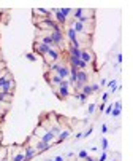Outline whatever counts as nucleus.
Returning <instances> with one entry per match:
<instances>
[{"mask_svg": "<svg viewBox=\"0 0 133 161\" xmlns=\"http://www.w3.org/2000/svg\"><path fill=\"white\" fill-rule=\"evenodd\" d=\"M81 92H83V94H86L87 97L94 94V92H92V88H90V85H84V86L81 88Z\"/></svg>", "mask_w": 133, "mask_h": 161, "instance_id": "obj_17", "label": "nucleus"}, {"mask_svg": "<svg viewBox=\"0 0 133 161\" xmlns=\"http://www.w3.org/2000/svg\"><path fill=\"white\" fill-rule=\"evenodd\" d=\"M2 116H3V113H2V110H0V120H2Z\"/></svg>", "mask_w": 133, "mask_h": 161, "instance_id": "obj_39", "label": "nucleus"}, {"mask_svg": "<svg viewBox=\"0 0 133 161\" xmlns=\"http://www.w3.org/2000/svg\"><path fill=\"white\" fill-rule=\"evenodd\" d=\"M108 139H106V137H101V150L103 152H106V150H108Z\"/></svg>", "mask_w": 133, "mask_h": 161, "instance_id": "obj_23", "label": "nucleus"}, {"mask_svg": "<svg viewBox=\"0 0 133 161\" xmlns=\"http://www.w3.org/2000/svg\"><path fill=\"white\" fill-rule=\"evenodd\" d=\"M56 75H59L62 80H68V77H70V69H68V65L62 64V65H60V69L56 72Z\"/></svg>", "mask_w": 133, "mask_h": 161, "instance_id": "obj_7", "label": "nucleus"}, {"mask_svg": "<svg viewBox=\"0 0 133 161\" xmlns=\"http://www.w3.org/2000/svg\"><path fill=\"white\" fill-rule=\"evenodd\" d=\"M33 15H41L43 18H49L51 16V11L49 10H45V8H33Z\"/></svg>", "mask_w": 133, "mask_h": 161, "instance_id": "obj_14", "label": "nucleus"}, {"mask_svg": "<svg viewBox=\"0 0 133 161\" xmlns=\"http://www.w3.org/2000/svg\"><path fill=\"white\" fill-rule=\"evenodd\" d=\"M90 88H92V92H98L100 91V85H97V83L90 85Z\"/></svg>", "mask_w": 133, "mask_h": 161, "instance_id": "obj_28", "label": "nucleus"}, {"mask_svg": "<svg viewBox=\"0 0 133 161\" xmlns=\"http://www.w3.org/2000/svg\"><path fill=\"white\" fill-rule=\"evenodd\" d=\"M40 140H41V142H46V144H54L56 136H54L52 132H49V131H45L43 136H40Z\"/></svg>", "mask_w": 133, "mask_h": 161, "instance_id": "obj_10", "label": "nucleus"}, {"mask_svg": "<svg viewBox=\"0 0 133 161\" xmlns=\"http://www.w3.org/2000/svg\"><path fill=\"white\" fill-rule=\"evenodd\" d=\"M105 107H106V104H100V105H98V110H100V112H103V110H105Z\"/></svg>", "mask_w": 133, "mask_h": 161, "instance_id": "obj_37", "label": "nucleus"}, {"mask_svg": "<svg viewBox=\"0 0 133 161\" xmlns=\"http://www.w3.org/2000/svg\"><path fill=\"white\" fill-rule=\"evenodd\" d=\"M86 161H97V159H94L92 156H87V158H86Z\"/></svg>", "mask_w": 133, "mask_h": 161, "instance_id": "obj_38", "label": "nucleus"}, {"mask_svg": "<svg viewBox=\"0 0 133 161\" xmlns=\"http://www.w3.org/2000/svg\"><path fill=\"white\" fill-rule=\"evenodd\" d=\"M51 147H52V144H46V142H41V140H38V144L35 145V150H36V153H43V152L49 150Z\"/></svg>", "mask_w": 133, "mask_h": 161, "instance_id": "obj_11", "label": "nucleus"}, {"mask_svg": "<svg viewBox=\"0 0 133 161\" xmlns=\"http://www.w3.org/2000/svg\"><path fill=\"white\" fill-rule=\"evenodd\" d=\"M71 15H73L75 21H76V19H79V18H81V16L84 15V8H76V10H73Z\"/></svg>", "mask_w": 133, "mask_h": 161, "instance_id": "obj_16", "label": "nucleus"}, {"mask_svg": "<svg viewBox=\"0 0 133 161\" xmlns=\"http://www.w3.org/2000/svg\"><path fill=\"white\" fill-rule=\"evenodd\" d=\"M87 156H89V153H87L86 150H81V152L78 153V158H79V159H86Z\"/></svg>", "mask_w": 133, "mask_h": 161, "instance_id": "obj_25", "label": "nucleus"}, {"mask_svg": "<svg viewBox=\"0 0 133 161\" xmlns=\"http://www.w3.org/2000/svg\"><path fill=\"white\" fill-rule=\"evenodd\" d=\"M92 131H94V128H92V126H90V128H89V129H87L86 132H83V137H89V136H90V134H92Z\"/></svg>", "mask_w": 133, "mask_h": 161, "instance_id": "obj_30", "label": "nucleus"}, {"mask_svg": "<svg viewBox=\"0 0 133 161\" xmlns=\"http://www.w3.org/2000/svg\"><path fill=\"white\" fill-rule=\"evenodd\" d=\"M56 94L59 99H66L70 96V88H65V86H57L56 89Z\"/></svg>", "mask_w": 133, "mask_h": 161, "instance_id": "obj_8", "label": "nucleus"}, {"mask_svg": "<svg viewBox=\"0 0 133 161\" xmlns=\"http://www.w3.org/2000/svg\"><path fill=\"white\" fill-rule=\"evenodd\" d=\"M75 96H76V99H78L79 102H81V104H86V102H87V96H86V94H83L81 91H79V92H76Z\"/></svg>", "mask_w": 133, "mask_h": 161, "instance_id": "obj_19", "label": "nucleus"}, {"mask_svg": "<svg viewBox=\"0 0 133 161\" xmlns=\"http://www.w3.org/2000/svg\"><path fill=\"white\" fill-rule=\"evenodd\" d=\"M43 161H46V159H43Z\"/></svg>", "mask_w": 133, "mask_h": 161, "instance_id": "obj_43", "label": "nucleus"}, {"mask_svg": "<svg viewBox=\"0 0 133 161\" xmlns=\"http://www.w3.org/2000/svg\"><path fill=\"white\" fill-rule=\"evenodd\" d=\"M46 61L49 62V64H52V62H57V61H60V53H59V50H56V48H51L48 53H46Z\"/></svg>", "mask_w": 133, "mask_h": 161, "instance_id": "obj_2", "label": "nucleus"}, {"mask_svg": "<svg viewBox=\"0 0 133 161\" xmlns=\"http://www.w3.org/2000/svg\"><path fill=\"white\" fill-rule=\"evenodd\" d=\"M0 104H3V102H0Z\"/></svg>", "mask_w": 133, "mask_h": 161, "instance_id": "obj_42", "label": "nucleus"}, {"mask_svg": "<svg viewBox=\"0 0 133 161\" xmlns=\"http://www.w3.org/2000/svg\"><path fill=\"white\" fill-rule=\"evenodd\" d=\"M49 37L52 38V42H54L56 46H62V43H63V32H62L60 26H57L54 31H51V32H49Z\"/></svg>", "mask_w": 133, "mask_h": 161, "instance_id": "obj_1", "label": "nucleus"}, {"mask_svg": "<svg viewBox=\"0 0 133 161\" xmlns=\"http://www.w3.org/2000/svg\"><path fill=\"white\" fill-rule=\"evenodd\" d=\"M111 161H117V159H111Z\"/></svg>", "mask_w": 133, "mask_h": 161, "instance_id": "obj_41", "label": "nucleus"}, {"mask_svg": "<svg viewBox=\"0 0 133 161\" xmlns=\"http://www.w3.org/2000/svg\"><path fill=\"white\" fill-rule=\"evenodd\" d=\"M59 11H60V15L62 16H65V18H68L71 13H73V10L71 8H59Z\"/></svg>", "mask_w": 133, "mask_h": 161, "instance_id": "obj_20", "label": "nucleus"}, {"mask_svg": "<svg viewBox=\"0 0 133 161\" xmlns=\"http://www.w3.org/2000/svg\"><path fill=\"white\" fill-rule=\"evenodd\" d=\"M109 161H111V159H109Z\"/></svg>", "mask_w": 133, "mask_h": 161, "instance_id": "obj_45", "label": "nucleus"}, {"mask_svg": "<svg viewBox=\"0 0 133 161\" xmlns=\"http://www.w3.org/2000/svg\"><path fill=\"white\" fill-rule=\"evenodd\" d=\"M51 48L48 46V45H45V43H40V42H36L35 40V43H33V51L36 53V54H40V56H46V53L49 51Z\"/></svg>", "mask_w": 133, "mask_h": 161, "instance_id": "obj_3", "label": "nucleus"}, {"mask_svg": "<svg viewBox=\"0 0 133 161\" xmlns=\"http://www.w3.org/2000/svg\"><path fill=\"white\" fill-rule=\"evenodd\" d=\"M106 159H108V153H106V152H103V153L100 155V158H98L97 161H106Z\"/></svg>", "mask_w": 133, "mask_h": 161, "instance_id": "obj_29", "label": "nucleus"}, {"mask_svg": "<svg viewBox=\"0 0 133 161\" xmlns=\"http://www.w3.org/2000/svg\"><path fill=\"white\" fill-rule=\"evenodd\" d=\"M106 131H108V126H106V125H101V134H106Z\"/></svg>", "mask_w": 133, "mask_h": 161, "instance_id": "obj_35", "label": "nucleus"}, {"mask_svg": "<svg viewBox=\"0 0 133 161\" xmlns=\"http://www.w3.org/2000/svg\"><path fill=\"white\" fill-rule=\"evenodd\" d=\"M46 78H48V82H49V85H51V86H59V85H60V82H62V78H60L59 75H56V73H52V77H51V78L46 75Z\"/></svg>", "mask_w": 133, "mask_h": 161, "instance_id": "obj_13", "label": "nucleus"}, {"mask_svg": "<svg viewBox=\"0 0 133 161\" xmlns=\"http://www.w3.org/2000/svg\"><path fill=\"white\" fill-rule=\"evenodd\" d=\"M36 155V150H35V147H32V145H27L24 149V161H30L33 156Z\"/></svg>", "mask_w": 133, "mask_h": 161, "instance_id": "obj_6", "label": "nucleus"}, {"mask_svg": "<svg viewBox=\"0 0 133 161\" xmlns=\"http://www.w3.org/2000/svg\"><path fill=\"white\" fill-rule=\"evenodd\" d=\"M111 94H109V92H103V96H101V104H106V102H108V97H109Z\"/></svg>", "mask_w": 133, "mask_h": 161, "instance_id": "obj_27", "label": "nucleus"}, {"mask_svg": "<svg viewBox=\"0 0 133 161\" xmlns=\"http://www.w3.org/2000/svg\"><path fill=\"white\" fill-rule=\"evenodd\" d=\"M95 110H97V105H95V104H89V107H87V115H94Z\"/></svg>", "mask_w": 133, "mask_h": 161, "instance_id": "obj_21", "label": "nucleus"}, {"mask_svg": "<svg viewBox=\"0 0 133 161\" xmlns=\"http://www.w3.org/2000/svg\"><path fill=\"white\" fill-rule=\"evenodd\" d=\"M87 82H89V73H87V70H78V73H76V83H79V85H87Z\"/></svg>", "mask_w": 133, "mask_h": 161, "instance_id": "obj_5", "label": "nucleus"}, {"mask_svg": "<svg viewBox=\"0 0 133 161\" xmlns=\"http://www.w3.org/2000/svg\"><path fill=\"white\" fill-rule=\"evenodd\" d=\"M0 161H2V159H0Z\"/></svg>", "mask_w": 133, "mask_h": 161, "instance_id": "obj_44", "label": "nucleus"}, {"mask_svg": "<svg viewBox=\"0 0 133 161\" xmlns=\"http://www.w3.org/2000/svg\"><path fill=\"white\" fill-rule=\"evenodd\" d=\"M116 59H117V64H121L122 62V53H119V54L116 56Z\"/></svg>", "mask_w": 133, "mask_h": 161, "instance_id": "obj_33", "label": "nucleus"}, {"mask_svg": "<svg viewBox=\"0 0 133 161\" xmlns=\"http://www.w3.org/2000/svg\"><path fill=\"white\" fill-rule=\"evenodd\" d=\"M111 112H113V104H109L108 107H105V110H103L105 115H111Z\"/></svg>", "mask_w": 133, "mask_h": 161, "instance_id": "obj_26", "label": "nucleus"}, {"mask_svg": "<svg viewBox=\"0 0 133 161\" xmlns=\"http://www.w3.org/2000/svg\"><path fill=\"white\" fill-rule=\"evenodd\" d=\"M59 86H65V88H70V83H68V80H62Z\"/></svg>", "mask_w": 133, "mask_h": 161, "instance_id": "obj_31", "label": "nucleus"}, {"mask_svg": "<svg viewBox=\"0 0 133 161\" xmlns=\"http://www.w3.org/2000/svg\"><path fill=\"white\" fill-rule=\"evenodd\" d=\"M121 109H122V102H121V101L114 102V104H113V112H111V115H113L114 118H117L119 115H121Z\"/></svg>", "mask_w": 133, "mask_h": 161, "instance_id": "obj_12", "label": "nucleus"}, {"mask_svg": "<svg viewBox=\"0 0 133 161\" xmlns=\"http://www.w3.org/2000/svg\"><path fill=\"white\" fill-rule=\"evenodd\" d=\"M71 136V132H70V129H63V131H60V134L56 137V140H54V144H62L63 140H66Z\"/></svg>", "mask_w": 133, "mask_h": 161, "instance_id": "obj_9", "label": "nucleus"}, {"mask_svg": "<svg viewBox=\"0 0 133 161\" xmlns=\"http://www.w3.org/2000/svg\"><path fill=\"white\" fill-rule=\"evenodd\" d=\"M81 61L86 62L87 65H90L94 62V54H92V51H89L86 48H81Z\"/></svg>", "mask_w": 133, "mask_h": 161, "instance_id": "obj_4", "label": "nucleus"}, {"mask_svg": "<svg viewBox=\"0 0 133 161\" xmlns=\"http://www.w3.org/2000/svg\"><path fill=\"white\" fill-rule=\"evenodd\" d=\"M46 161H54V159H46Z\"/></svg>", "mask_w": 133, "mask_h": 161, "instance_id": "obj_40", "label": "nucleus"}, {"mask_svg": "<svg viewBox=\"0 0 133 161\" xmlns=\"http://www.w3.org/2000/svg\"><path fill=\"white\" fill-rule=\"evenodd\" d=\"M25 59H29L30 62H35L36 61V54L35 53H27V54H25Z\"/></svg>", "mask_w": 133, "mask_h": 161, "instance_id": "obj_24", "label": "nucleus"}, {"mask_svg": "<svg viewBox=\"0 0 133 161\" xmlns=\"http://www.w3.org/2000/svg\"><path fill=\"white\" fill-rule=\"evenodd\" d=\"M106 83H108V82H106V78H101V80H100V88L106 86Z\"/></svg>", "mask_w": 133, "mask_h": 161, "instance_id": "obj_32", "label": "nucleus"}, {"mask_svg": "<svg viewBox=\"0 0 133 161\" xmlns=\"http://www.w3.org/2000/svg\"><path fill=\"white\" fill-rule=\"evenodd\" d=\"M75 139H76V140H79V139H83V132H78L76 136H75Z\"/></svg>", "mask_w": 133, "mask_h": 161, "instance_id": "obj_36", "label": "nucleus"}, {"mask_svg": "<svg viewBox=\"0 0 133 161\" xmlns=\"http://www.w3.org/2000/svg\"><path fill=\"white\" fill-rule=\"evenodd\" d=\"M11 161H24V152H18L15 156H13Z\"/></svg>", "mask_w": 133, "mask_h": 161, "instance_id": "obj_22", "label": "nucleus"}, {"mask_svg": "<svg viewBox=\"0 0 133 161\" xmlns=\"http://www.w3.org/2000/svg\"><path fill=\"white\" fill-rule=\"evenodd\" d=\"M60 65H62V62L60 61H57V62H52V64H49V72L51 73H56L59 69H60Z\"/></svg>", "mask_w": 133, "mask_h": 161, "instance_id": "obj_15", "label": "nucleus"}, {"mask_svg": "<svg viewBox=\"0 0 133 161\" xmlns=\"http://www.w3.org/2000/svg\"><path fill=\"white\" fill-rule=\"evenodd\" d=\"M52 159H54V161H65V159H63V156H60V155L54 156V158H52Z\"/></svg>", "mask_w": 133, "mask_h": 161, "instance_id": "obj_34", "label": "nucleus"}, {"mask_svg": "<svg viewBox=\"0 0 133 161\" xmlns=\"http://www.w3.org/2000/svg\"><path fill=\"white\" fill-rule=\"evenodd\" d=\"M48 131H49V132H52V134H54V136L57 137L59 134H60V131H62V129H60V126H59V125H54V126H51Z\"/></svg>", "mask_w": 133, "mask_h": 161, "instance_id": "obj_18", "label": "nucleus"}]
</instances>
